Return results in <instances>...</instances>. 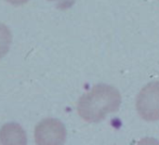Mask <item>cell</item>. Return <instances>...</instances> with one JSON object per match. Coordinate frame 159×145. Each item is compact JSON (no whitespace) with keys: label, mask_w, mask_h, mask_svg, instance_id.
Listing matches in <instances>:
<instances>
[{"label":"cell","mask_w":159,"mask_h":145,"mask_svg":"<svg viewBox=\"0 0 159 145\" xmlns=\"http://www.w3.org/2000/svg\"><path fill=\"white\" fill-rule=\"evenodd\" d=\"M121 95L113 86L100 84L93 87L78 101L77 111L87 122H98L108 114L115 113L120 107Z\"/></svg>","instance_id":"6da1fadb"},{"label":"cell","mask_w":159,"mask_h":145,"mask_svg":"<svg viewBox=\"0 0 159 145\" xmlns=\"http://www.w3.org/2000/svg\"><path fill=\"white\" fill-rule=\"evenodd\" d=\"M136 111L146 121L159 120V81L147 84L136 97Z\"/></svg>","instance_id":"7a4b0ae2"},{"label":"cell","mask_w":159,"mask_h":145,"mask_svg":"<svg viewBox=\"0 0 159 145\" xmlns=\"http://www.w3.org/2000/svg\"><path fill=\"white\" fill-rule=\"evenodd\" d=\"M66 140V128L59 119L46 118L35 128V141L38 145H62Z\"/></svg>","instance_id":"3957f363"},{"label":"cell","mask_w":159,"mask_h":145,"mask_svg":"<svg viewBox=\"0 0 159 145\" xmlns=\"http://www.w3.org/2000/svg\"><path fill=\"white\" fill-rule=\"evenodd\" d=\"M27 138L24 129L15 122H9L0 129V144L2 145H25Z\"/></svg>","instance_id":"277c9868"},{"label":"cell","mask_w":159,"mask_h":145,"mask_svg":"<svg viewBox=\"0 0 159 145\" xmlns=\"http://www.w3.org/2000/svg\"><path fill=\"white\" fill-rule=\"evenodd\" d=\"M11 41H12V35L10 29L4 24L0 23V59L8 53Z\"/></svg>","instance_id":"5b68a950"},{"label":"cell","mask_w":159,"mask_h":145,"mask_svg":"<svg viewBox=\"0 0 159 145\" xmlns=\"http://www.w3.org/2000/svg\"><path fill=\"white\" fill-rule=\"evenodd\" d=\"M7 1L10 2V3H12V4H15V6H20V4L26 3V2L30 1V0H7Z\"/></svg>","instance_id":"8992f818"},{"label":"cell","mask_w":159,"mask_h":145,"mask_svg":"<svg viewBox=\"0 0 159 145\" xmlns=\"http://www.w3.org/2000/svg\"><path fill=\"white\" fill-rule=\"evenodd\" d=\"M49 1H60V0H49ZM63 1H65V0H63Z\"/></svg>","instance_id":"52a82bcc"}]
</instances>
